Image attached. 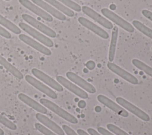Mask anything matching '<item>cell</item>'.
I'll use <instances>...</instances> for the list:
<instances>
[{
  "label": "cell",
  "instance_id": "obj_1",
  "mask_svg": "<svg viewBox=\"0 0 152 135\" xmlns=\"http://www.w3.org/2000/svg\"><path fill=\"white\" fill-rule=\"evenodd\" d=\"M39 102L44 107L48 108L49 110H50L63 119L65 120L66 121L72 124H77L78 123V121L75 117H74L68 112L66 111L54 102L45 98L40 99Z\"/></svg>",
  "mask_w": 152,
  "mask_h": 135
},
{
  "label": "cell",
  "instance_id": "obj_2",
  "mask_svg": "<svg viewBox=\"0 0 152 135\" xmlns=\"http://www.w3.org/2000/svg\"><path fill=\"white\" fill-rule=\"evenodd\" d=\"M116 101L117 103L120 105L122 107H123L125 110H128L131 112L137 117L140 118L141 120L144 121H148L150 120V116L142 110L136 107L128 101L122 97H117L116 98Z\"/></svg>",
  "mask_w": 152,
  "mask_h": 135
},
{
  "label": "cell",
  "instance_id": "obj_3",
  "mask_svg": "<svg viewBox=\"0 0 152 135\" xmlns=\"http://www.w3.org/2000/svg\"><path fill=\"white\" fill-rule=\"evenodd\" d=\"M101 12L107 18L109 19L110 21H112L126 31L129 33H133L134 31V28L130 23L118 15L116 14L109 10V9L103 8L101 10Z\"/></svg>",
  "mask_w": 152,
  "mask_h": 135
},
{
  "label": "cell",
  "instance_id": "obj_4",
  "mask_svg": "<svg viewBox=\"0 0 152 135\" xmlns=\"http://www.w3.org/2000/svg\"><path fill=\"white\" fill-rule=\"evenodd\" d=\"M19 27L24 31H26L28 34L31 36L33 38L39 41L46 46L49 47H52L53 46V43L49 38L44 36L43 34L39 33V31H37L31 27L29 26L27 24L24 22H20Z\"/></svg>",
  "mask_w": 152,
  "mask_h": 135
},
{
  "label": "cell",
  "instance_id": "obj_5",
  "mask_svg": "<svg viewBox=\"0 0 152 135\" xmlns=\"http://www.w3.org/2000/svg\"><path fill=\"white\" fill-rule=\"evenodd\" d=\"M22 18L27 23H28L34 28L38 29L45 34L49 36L50 37L55 38L56 37V34L55 31H53L52 29L48 27L46 25L43 24V23L40 22V21H37L33 17L26 14H23L22 15Z\"/></svg>",
  "mask_w": 152,
  "mask_h": 135
},
{
  "label": "cell",
  "instance_id": "obj_6",
  "mask_svg": "<svg viewBox=\"0 0 152 135\" xmlns=\"http://www.w3.org/2000/svg\"><path fill=\"white\" fill-rule=\"evenodd\" d=\"M97 100L102 104L112 110L113 112L116 113L120 116L123 117H127L129 115L128 111L122 107L120 105L116 104L107 97L103 95H99L97 96Z\"/></svg>",
  "mask_w": 152,
  "mask_h": 135
},
{
  "label": "cell",
  "instance_id": "obj_7",
  "mask_svg": "<svg viewBox=\"0 0 152 135\" xmlns=\"http://www.w3.org/2000/svg\"><path fill=\"white\" fill-rule=\"evenodd\" d=\"M31 73L37 78L41 80L42 81H43L46 84H47L53 89H55L56 91L58 92L63 91L64 88L59 83L56 82L53 78H52L44 72H42L41 70L36 68H33L31 69Z\"/></svg>",
  "mask_w": 152,
  "mask_h": 135
},
{
  "label": "cell",
  "instance_id": "obj_8",
  "mask_svg": "<svg viewBox=\"0 0 152 135\" xmlns=\"http://www.w3.org/2000/svg\"><path fill=\"white\" fill-rule=\"evenodd\" d=\"M56 80L58 83H59L65 88L75 94L77 96L83 99H87L88 97V95L86 91H84L83 89H81L78 86L74 84L64 77L62 76H57Z\"/></svg>",
  "mask_w": 152,
  "mask_h": 135
},
{
  "label": "cell",
  "instance_id": "obj_9",
  "mask_svg": "<svg viewBox=\"0 0 152 135\" xmlns=\"http://www.w3.org/2000/svg\"><path fill=\"white\" fill-rule=\"evenodd\" d=\"M25 79L28 83L31 85L33 86H34L37 89L39 90L49 97L52 99H56L58 98L57 94L52 89H51L50 88L44 85L43 83L40 82L33 76L29 75H27L25 76Z\"/></svg>",
  "mask_w": 152,
  "mask_h": 135
},
{
  "label": "cell",
  "instance_id": "obj_10",
  "mask_svg": "<svg viewBox=\"0 0 152 135\" xmlns=\"http://www.w3.org/2000/svg\"><path fill=\"white\" fill-rule=\"evenodd\" d=\"M107 66L112 72L118 75L128 82L134 85H137L138 83V81L135 76L121 68L117 65L109 62L107 63Z\"/></svg>",
  "mask_w": 152,
  "mask_h": 135
},
{
  "label": "cell",
  "instance_id": "obj_11",
  "mask_svg": "<svg viewBox=\"0 0 152 135\" xmlns=\"http://www.w3.org/2000/svg\"><path fill=\"white\" fill-rule=\"evenodd\" d=\"M83 12L88 16L89 17L93 18L95 21L103 26L107 29L113 28V24L110 21L107 20L106 18L102 17L100 14L96 12L94 10L87 6H83L81 8Z\"/></svg>",
  "mask_w": 152,
  "mask_h": 135
},
{
  "label": "cell",
  "instance_id": "obj_12",
  "mask_svg": "<svg viewBox=\"0 0 152 135\" xmlns=\"http://www.w3.org/2000/svg\"><path fill=\"white\" fill-rule=\"evenodd\" d=\"M66 77L72 82L80 86L81 88L86 91L90 94H94L96 92V89L93 85L75 74L72 72H67L66 73Z\"/></svg>",
  "mask_w": 152,
  "mask_h": 135
},
{
  "label": "cell",
  "instance_id": "obj_13",
  "mask_svg": "<svg viewBox=\"0 0 152 135\" xmlns=\"http://www.w3.org/2000/svg\"><path fill=\"white\" fill-rule=\"evenodd\" d=\"M18 1L23 6H24L31 12H34L38 16L40 17L45 21L48 22H52L53 21V18L50 14H48L43 9H41L37 5L34 4L28 0H18Z\"/></svg>",
  "mask_w": 152,
  "mask_h": 135
},
{
  "label": "cell",
  "instance_id": "obj_14",
  "mask_svg": "<svg viewBox=\"0 0 152 135\" xmlns=\"http://www.w3.org/2000/svg\"><path fill=\"white\" fill-rule=\"evenodd\" d=\"M78 21L82 25L89 29L102 38L107 39L109 38V34L106 31H104L103 29L97 26L95 24L93 23L91 21L87 20V18L80 17L78 18Z\"/></svg>",
  "mask_w": 152,
  "mask_h": 135
},
{
  "label": "cell",
  "instance_id": "obj_15",
  "mask_svg": "<svg viewBox=\"0 0 152 135\" xmlns=\"http://www.w3.org/2000/svg\"><path fill=\"white\" fill-rule=\"evenodd\" d=\"M18 37L24 43H26L28 46L34 48L38 52L43 53V54H45L46 56H50L52 54V52L49 49H48L46 47L43 46L42 44L39 43V42L34 40L31 37H30L24 34H20L18 36Z\"/></svg>",
  "mask_w": 152,
  "mask_h": 135
},
{
  "label": "cell",
  "instance_id": "obj_16",
  "mask_svg": "<svg viewBox=\"0 0 152 135\" xmlns=\"http://www.w3.org/2000/svg\"><path fill=\"white\" fill-rule=\"evenodd\" d=\"M36 119L42 123L44 126L49 128L50 130L53 131L54 133L58 135H64L65 132L62 128H61L57 124L52 121L46 116L44 115L42 113H37L36 114Z\"/></svg>",
  "mask_w": 152,
  "mask_h": 135
},
{
  "label": "cell",
  "instance_id": "obj_17",
  "mask_svg": "<svg viewBox=\"0 0 152 135\" xmlns=\"http://www.w3.org/2000/svg\"><path fill=\"white\" fill-rule=\"evenodd\" d=\"M31 1L36 5L42 8V9H44L46 11L48 12L49 14L52 15L53 17H55L57 19L61 21H65L66 19V16L64 14H62L61 12L59 11L55 8H53L52 5H50L48 3L45 2L43 0H31Z\"/></svg>",
  "mask_w": 152,
  "mask_h": 135
},
{
  "label": "cell",
  "instance_id": "obj_18",
  "mask_svg": "<svg viewBox=\"0 0 152 135\" xmlns=\"http://www.w3.org/2000/svg\"><path fill=\"white\" fill-rule=\"evenodd\" d=\"M18 97L22 102H23L27 105L30 106L32 108L34 109L39 112L42 113V114H46L47 113L48 110L45 107H44L43 105L39 104L38 102L34 101L31 98L29 97L28 96L26 95V94L20 93L18 94Z\"/></svg>",
  "mask_w": 152,
  "mask_h": 135
},
{
  "label": "cell",
  "instance_id": "obj_19",
  "mask_svg": "<svg viewBox=\"0 0 152 135\" xmlns=\"http://www.w3.org/2000/svg\"><path fill=\"white\" fill-rule=\"evenodd\" d=\"M118 36V28L117 27H114V28H113V30L112 32V36H111L109 50V60L110 62H112L115 57Z\"/></svg>",
  "mask_w": 152,
  "mask_h": 135
},
{
  "label": "cell",
  "instance_id": "obj_20",
  "mask_svg": "<svg viewBox=\"0 0 152 135\" xmlns=\"http://www.w3.org/2000/svg\"><path fill=\"white\" fill-rule=\"evenodd\" d=\"M0 65H1L4 68H5L8 72H10L12 75L19 79H22L24 78L22 73L8 62L4 57L0 55Z\"/></svg>",
  "mask_w": 152,
  "mask_h": 135
},
{
  "label": "cell",
  "instance_id": "obj_21",
  "mask_svg": "<svg viewBox=\"0 0 152 135\" xmlns=\"http://www.w3.org/2000/svg\"><path fill=\"white\" fill-rule=\"evenodd\" d=\"M47 3L49 4L50 5L54 7L59 11L62 12L63 14L66 15L68 17H73L74 15V12L69 8L66 7L64 5L62 4L58 0H43Z\"/></svg>",
  "mask_w": 152,
  "mask_h": 135
},
{
  "label": "cell",
  "instance_id": "obj_22",
  "mask_svg": "<svg viewBox=\"0 0 152 135\" xmlns=\"http://www.w3.org/2000/svg\"><path fill=\"white\" fill-rule=\"evenodd\" d=\"M0 24L2 25L4 27L10 30L12 33L16 34H20L21 31L19 27H18L15 24L12 23L11 21L8 20V19L4 17L2 15L0 14Z\"/></svg>",
  "mask_w": 152,
  "mask_h": 135
},
{
  "label": "cell",
  "instance_id": "obj_23",
  "mask_svg": "<svg viewBox=\"0 0 152 135\" xmlns=\"http://www.w3.org/2000/svg\"><path fill=\"white\" fill-rule=\"evenodd\" d=\"M132 63L136 68L152 77V68L151 67H150L142 61L137 59H132Z\"/></svg>",
  "mask_w": 152,
  "mask_h": 135
},
{
  "label": "cell",
  "instance_id": "obj_24",
  "mask_svg": "<svg viewBox=\"0 0 152 135\" xmlns=\"http://www.w3.org/2000/svg\"><path fill=\"white\" fill-rule=\"evenodd\" d=\"M132 24L134 27L136 28L138 30H139L142 34H145V36H147V37L152 39V30L151 29L147 27L142 22L137 20H134L132 21Z\"/></svg>",
  "mask_w": 152,
  "mask_h": 135
},
{
  "label": "cell",
  "instance_id": "obj_25",
  "mask_svg": "<svg viewBox=\"0 0 152 135\" xmlns=\"http://www.w3.org/2000/svg\"><path fill=\"white\" fill-rule=\"evenodd\" d=\"M106 127L109 131L113 133L115 135H129L126 132L113 124H107Z\"/></svg>",
  "mask_w": 152,
  "mask_h": 135
},
{
  "label": "cell",
  "instance_id": "obj_26",
  "mask_svg": "<svg viewBox=\"0 0 152 135\" xmlns=\"http://www.w3.org/2000/svg\"><path fill=\"white\" fill-rule=\"evenodd\" d=\"M58 1L62 3L63 5H64L65 6H66L77 12H80L81 10V7L78 4H77V3H75V2L71 0H58Z\"/></svg>",
  "mask_w": 152,
  "mask_h": 135
},
{
  "label": "cell",
  "instance_id": "obj_27",
  "mask_svg": "<svg viewBox=\"0 0 152 135\" xmlns=\"http://www.w3.org/2000/svg\"><path fill=\"white\" fill-rule=\"evenodd\" d=\"M0 123L2 124L4 126H5V127H7L10 130H15L17 129V126L14 123H12V121H11L10 120H9L8 119H7V118H5V117L2 116L1 114H0Z\"/></svg>",
  "mask_w": 152,
  "mask_h": 135
},
{
  "label": "cell",
  "instance_id": "obj_28",
  "mask_svg": "<svg viewBox=\"0 0 152 135\" xmlns=\"http://www.w3.org/2000/svg\"><path fill=\"white\" fill-rule=\"evenodd\" d=\"M34 127L38 131L41 132L44 135H58L57 134L54 133L53 131L50 130L45 126H43L40 123H35Z\"/></svg>",
  "mask_w": 152,
  "mask_h": 135
},
{
  "label": "cell",
  "instance_id": "obj_29",
  "mask_svg": "<svg viewBox=\"0 0 152 135\" xmlns=\"http://www.w3.org/2000/svg\"><path fill=\"white\" fill-rule=\"evenodd\" d=\"M62 129L67 135H78L73 129L67 125H63Z\"/></svg>",
  "mask_w": 152,
  "mask_h": 135
},
{
  "label": "cell",
  "instance_id": "obj_30",
  "mask_svg": "<svg viewBox=\"0 0 152 135\" xmlns=\"http://www.w3.org/2000/svg\"><path fill=\"white\" fill-rule=\"evenodd\" d=\"M0 35L6 38H10L11 37V34L5 28L0 26Z\"/></svg>",
  "mask_w": 152,
  "mask_h": 135
},
{
  "label": "cell",
  "instance_id": "obj_31",
  "mask_svg": "<svg viewBox=\"0 0 152 135\" xmlns=\"http://www.w3.org/2000/svg\"><path fill=\"white\" fill-rule=\"evenodd\" d=\"M97 131L102 135H115L113 133L110 132V131L105 129L102 127H99L97 128Z\"/></svg>",
  "mask_w": 152,
  "mask_h": 135
},
{
  "label": "cell",
  "instance_id": "obj_32",
  "mask_svg": "<svg viewBox=\"0 0 152 135\" xmlns=\"http://www.w3.org/2000/svg\"><path fill=\"white\" fill-rule=\"evenodd\" d=\"M142 14L145 17L152 21V12L147 9H143L142 11Z\"/></svg>",
  "mask_w": 152,
  "mask_h": 135
},
{
  "label": "cell",
  "instance_id": "obj_33",
  "mask_svg": "<svg viewBox=\"0 0 152 135\" xmlns=\"http://www.w3.org/2000/svg\"><path fill=\"white\" fill-rule=\"evenodd\" d=\"M87 131H88V133L90 135H102L93 128H88L87 129Z\"/></svg>",
  "mask_w": 152,
  "mask_h": 135
},
{
  "label": "cell",
  "instance_id": "obj_34",
  "mask_svg": "<svg viewBox=\"0 0 152 135\" xmlns=\"http://www.w3.org/2000/svg\"><path fill=\"white\" fill-rule=\"evenodd\" d=\"M94 63L92 61H90L88 62H87V67L89 69H93L94 68Z\"/></svg>",
  "mask_w": 152,
  "mask_h": 135
},
{
  "label": "cell",
  "instance_id": "obj_35",
  "mask_svg": "<svg viewBox=\"0 0 152 135\" xmlns=\"http://www.w3.org/2000/svg\"><path fill=\"white\" fill-rule=\"evenodd\" d=\"M77 132L78 135H90L88 133H87L86 131H85L84 130H83L82 129H78Z\"/></svg>",
  "mask_w": 152,
  "mask_h": 135
},
{
  "label": "cell",
  "instance_id": "obj_36",
  "mask_svg": "<svg viewBox=\"0 0 152 135\" xmlns=\"http://www.w3.org/2000/svg\"><path fill=\"white\" fill-rule=\"evenodd\" d=\"M0 135H4V131L0 128Z\"/></svg>",
  "mask_w": 152,
  "mask_h": 135
},
{
  "label": "cell",
  "instance_id": "obj_37",
  "mask_svg": "<svg viewBox=\"0 0 152 135\" xmlns=\"http://www.w3.org/2000/svg\"><path fill=\"white\" fill-rule=\"evenodd\" d=\"M5 1H10V0H5Z\"/></svg>",
  "mask_w": 152,
  "mask_h": 135
},
{
  "label": "cell",
  "instance_id": "obj_38",
  "mask_svg": "<svg viewBox=\"0 0 152 135\" xmlns=\"http://www.w3.org/2000/svg\"><path fill=\"white\" fill-rule=\"evenodd\" d=\"M84 1H86V0H84Z\"/></svg>",
  "mask_w": 152,
  "mask_h": 135
}]
</instances>
